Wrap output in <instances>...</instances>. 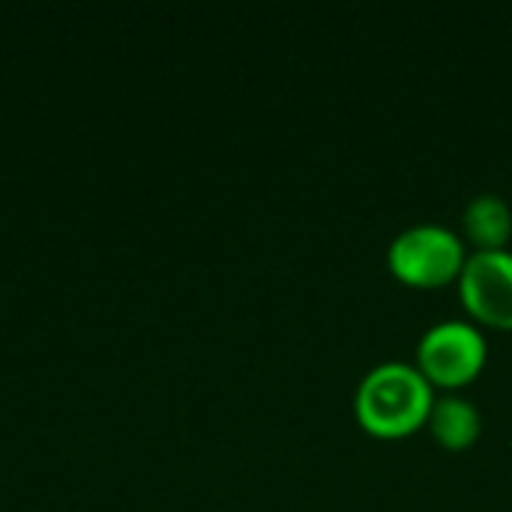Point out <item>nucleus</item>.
Listing matches in <instances>:
<instances>
[{"mask_svg":"<svg viewBox=\"0 0 512 512\" xmlns=\"http://www.w3.org/2000/svg\"><path fill=\"white\" fill-rule=\"evenodd\" d=\"M429 426L435 432V438L453 450L468 447L477 441L480 435V411L474 408L471 399L462 396H444L435 399L429 408Z\"/></svg>","mask_w":512,"mask_h":512,"instance_id":"39448f33","label":"nucleus"},{"mask_svg":"<svg viewBox=\"0 0 512 512\" xmlns=\"http://www.w3.org/2000/svg\"><path fill=\"white\" fill-rule=\"evenodd\" d=\"M462 267V240L444 225H414L390 243V270L411 285H441Z\"/></svg>","mask_w":512,"mask_h":512,"instance_id":"f03ea898","label":"nucleus"},{"mask_svg":"<svg viewBox=\"0 0 512 512\" xmlns=\"http://www.w3.org/2000/svg\"><path fill=\"white\" fill-rule=\"evenodd\" d=\"M432 384L411 363H381L375 366L357 390V417L360 423L384 438H399L414 432L429 420Z\"/></svg>","mask_w":512,"mask_h":512,"instance_id":"f257e3e1","label":"nucleus"},{"mask_svg":"<svg viewBox=\"0 0 512 512\" xmlns=\"http://www.w3.org/2000/svg\"><path fill=\"white\" fill-rule=\"evenodd\" d=\"M465 306L498 327H512V252L480 249L462 267Z\"/></svg>","mask_w":512,"mask_h":512,"instance_id":"20e7f679","label":"nucleus"},{"mask_svg":"<svg viewBox=\"0 0 512 512\" xmlns=\"http://www.w3.org/2000/svg\"><path fill=\"white\" fill-rule=\"evenodd\" d=\"M462 222H465L468 237L474 243H480L483 249H501L512 231V213L507 201L492 192L471 198Z\"/></svg>","mask_w":512,"mask_h":512,"instance_id":"423d86ee","label":"nucleus"},{"mask_svg":"<svg viewBox=\"0 0 512 512\" xmlns=\"http://www.w3.org/2000/svg\"><path fill=\"white\" fill-rule=\"evenodd\" d=\"M420 372L441 387H459L471 381L486 360V339L465 321L435 324L417 348Z\"/></svg>","mask_w":512,"mask_h":512,"instance_id":"7ed1b4c3","label":"nucleus"}]
</instances>
